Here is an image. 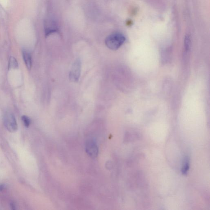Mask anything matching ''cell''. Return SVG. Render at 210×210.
I'll use <instances>...</instances> for the list:
<instances>
[{
  "mask_svg": "<svg viewBox=\"0 0 210 210\" xmlns=\"http://www.w3.org/2000/svg\"><path fill=\"white\" fill-rule=\"evenodd\" d=\"M125 40V37L123 35L116 32L109 35L106 38L105 43L109 49L116 51L122 46Z\"/></svg>",
  "mask_w": 210,
  "mask_h": 210,
  "instance_id": "cell-1",
  "label": "cell"
},
{
  "mask_svg": "<svg viewBox=\"0 0 210 210\" xmlns=\"http://www.w3.org/2000/svg\"><path fill=\"white\" fill-rule=\"evenodd\" d=\"M4 124L9 132H15L17 129V124L15 117L12 113H7L4 117Z\"/></svg>",
  "mask_w": 210,
  "mask_h": 210,
  "instance_id": "cell-2",
  "label": "cell"
},
{
  "mask_svg": "<svg viewBox=\"0 0 210 210\" xmlns=\"http://www.w3.org/2000/svg\"><path fill=\"white\" fill-rule=\"evenodd\" d=\"M81 70V62L79 59H77L74 62L70 70V80L73 82L78 81L80 76Z\"/></svg>",
  "mask_w": 210,
  "mask_h": 210,
  "instance_id": "cell-3",
  "label": "cell"
},
{
  "mask_svg": "<svg viewBox=\"0 0 210 210\" xmlns=\"http://www.w3.org/2000/svg\"><path fill=\"white\" fill-rule=\"evenodd\" d=\"M45 34L47 36L56 32L57 30L55 23L52 21H47L45 23Z\"/></svg>",
  "mask_w": 210,
  "mask_h": 210,
  "instance_id": "cell-4",
  "label": "cell"
},
{
  "mask_svg": "<svg viewBox=\"0 0 210 210\" xmlns=\"http://www.w3.org/2000/svg\"><path fill=\"white\" fill-rule=\"evenodd\" d=\"M23 57L26 66L28 70H30L32 67V58L30 53L26 51L23 52Z\"/></svg>",
  "mask_w": 210,
  "mask_h": 210,
  "instance_id": "cell-5",
  "label": "cell"
},
{
  "mask_svg": "<svg viewBox=\"0 0 210 210\" xmlns=\"http://www.w3.org/2000/svg\"><path fill=\"white\" fill-rule=\"evenodd\" d=\"M87 151L88 154L93 157L96 156L97 154V147L94 143H89L87 145Z\"/></svg>",
  "mask_w": 210,
  "mask_h": 210,
  "instance_id": "cell-6",
  "label": "cell"
},
{
  "mask_svg": "<svg viewBox=\"0 0 210 210\" xmlns=\"http://www.w3.org/2000/svg\"><path fill=\"white\" fill-rule=\"evenodd\" d=\"M8 65L9 69H16L18 67L17 60L14 57H10L9 58Z\"/></svg>",
  "mask_w": 210,
  "mask_h": 210,
  "instance_id": "cell-7",
  "label": "cell"
},
{
  "mask_svg": "<svg viewBox=\"0 0 210 210\" xmlns=\"http://www.w3.org/2000/svg\"><path fill=\"white\" fill-rule=\"evenodd\" d=\"M184 44L186 50L187 51L189 49L190 45H191V39H190L189 36L186 35L185 38Z\"/></svg>",
  "mask_w": 210,
  "mask_h": 210,
  "instance_id": "cell-8",
  "label": "cell"
},
{
  "mask_svg": "<svg viewBox=\"0 0 210 210\" xmlns=\"http://www.w3.org/2000/svg\"><path fill=\"white\" fill-rule=\"evenodd\" d=\"M22 120L26 127H28L30 125V123H31V121H30V118L24 115L22 117Z\"/></svg>",
  "mask_w": 210,
  "mask_h": 210,
  "instance_id": "cell-9",
  "label": "cell"
},
{
  "mask_svg": "<svg viewBox=\"0 0 210 210\" xmlns=\"http://www.w3.org/2000/svg\"><path fill=\"white\" fill-rule=\"evenodd\" d=\"M189 168V162L188 159H186L184 163L183 167L182 172L183 174H186Z\"/></svg>",
  "mask_w": 210,
  "mask_h": 210,
  "instance_id": "cell-10",
  "label": "cell"
},
{
  "mask_svg": "<svg viewBox=\"0 0 210 210\" xmlns=\"http://www.w3.org/2000/svg\"><path fill=\"white\" fill-rule=\"evenodd\" d=\"M4 186L3 185H0V191H2V190H4Z\"/></svg>",
  "mask_w": 210,
  "mask_h": 210,
  "instance_id": "cell-11",
  "label": "cell"
}]
</instances>
